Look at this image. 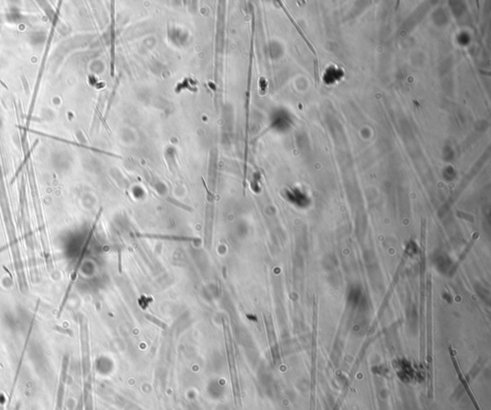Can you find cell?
I'll return each mask as SVG.
<instances>
[{
	"label": "cell",
	"instance_id": "cell-3",
	"mask_svg": "<svg viewBox=\"0 0 491 410\" xmlns=\"http://www.w3.org/2000/svg\"><path fill=\"white\" fill-rule=\"evenodd\" d=\"M80 330H81V344H82V359L84 372L87 374L90 369V346H89V333L86 318L80 317Z\"/></svg>",
	"mask_w": 491,
	"mask_h": 410
},
{
	"label": "cell",
	"instance_id": "cell-7",
	"mask_svg": "<svg viewBox=\"0 0 491 410\" xmlns=\"http://www.w3.org/2000/svg\"><path fill=\"white\" fill-rule=\"evenodd\" d=\"M314 63H315V68H314V69H315V78H316L317 83L319 84V83H320V79H319V65H318V59H316V60L314 61Z\"/></svg>",
	"mask_w": 491,
	"mask_h": 410
},
{
	"label": "cell",
	"instance_id": "cell-5",
	"mask_svg": "<svg viewBox=\"0 0 491 410\" xmlns=\"http://www.w3.org/2000/svg\"><path fill=\"white\" fill-rule=\"evenodd\" d=\"M283 9H284V11H285V12H286V14H287V16H288V18H289V19H290V20H291V21H292V23H293V24H294V25H295V27H296V29H297V30H298V32H299V33H300V35H301V36H302V37H303V39H304V41H305V42H306V43H307V45H308V46H309V48H310V49H311V50H312V52H313V54H315V55H316V51H315V49H314V47H313V46H312V44H311V43H310V42H309V40H308V38H307V37H305V35H304V33H303V31H302V29H301V27H300V26H299V25H298V23H297V22H296V21H295V20H294V19H293V18H292V17H291V15H290V14H289V13H288V12H287V11H286V9H285V8H284V7H283Z\"/></svg>",
	"mask_w": 491,
	"mask_h": 410
},
{
	"label": "cell",
	"instance_id": "cell-6",
	"mask_svg": "<svg viewBox=\"0 0 491 410\" xmlns=\"http://www.w3.org/2000/svg\"><path fill=\"white\" fill-rule=\"evenodd\" d=\"M145 317H146V319H147V320L151 321V322H153L154 325H157V326H158V327H160L161 329H167V325H166L164 322H162L161 320L157 319L156 317H153L151 315H145Z\"/></svg>",
	"mask_w": 491,
	"mask_h": 410
},
{
	"label": "cell",
	"instance_id": "cell-8",
	"mask_svg": "<svg viewBox=\"0 0 491 410\" xmlns=\"http://www.w3.org/2000/svg\"><path fill=\"white\" fill-rule=\"evenodd\" d=\"M5 249H6V247H5V246H4V247H2V248H0V253H1V252H3Z\"/></svg>",
	"mask_w": 491,
	"mask_h": 410
},
{
	"label": "cell",
	"instance_id": "cell-2",
	"mask_svg": "<svg viewBox=\"0 0 491 410\" xmlns=\"http://www.w3.org/2000/svg\"><path fill=\"white\" fill-rule=\"evenodd\" d=\"M223 327H224V335H225V341H226L227 360H228V366H229V372H230V379H231V384H232V390H233V397H234V400H235L236 404H238L239 384H238V377H237V369H236V361H235V356H234V350H233L232 339H231L229 328H228V325H227L226 319L223 320Z\"/></svg>",
	"mask_w": 491,
	"mask_h": 410
},
{
	"label": "cell",
	"instance_id": "cell-1",
	"mask_svg": "<svg viewBox=\"0 0 491 410\" xmlns=\"http://www.w3.org/2000/svg\"><path fill=\"white\" fill-rule=\"evenodd\" d=\"M100 215H101V211L99 212V214H98V215H97V217H96V220H95L94 223L92 224V228H91V230H90V232H89V234H88V237H87V239H86V241H85V243H84V245H83V248H82L81 252H80L79 258H78V260L76 262L75 265H74V268H73V271H72V273H71V275H70L69 283H68V285H67V288H66V290H65V293H64L63 298L61 300V303L60 308H59L58 317H60V316H61V314L62 313V311H63V309H64V306H65V304H66L67 300L69 298V294H70V293H71V290H72V288H73V286H74V284H75L76 280H77V277H78V272H79V269H80V267H81V265H82V263H83L84 258L86 257V254H87V251H88L89 245H90V243L92 242V237H93L95 229H96V225H97L98 220H99V218H100Z\"/></svg>",
	"mask_w": 491,
	"mask_h": 410
},
{
	"label": "cell",
	"instance_id": "cell-4",
	"mask_svg": "<svg viewBox=\"0 0 491 410\" xmlns=\"http://www.w3.org/2000/svg\"><path fill=\"white\" fill-rule=\"evenodd\" d=\"M137 238L143 239H153V240H164V241H173V242H197L199 238L195 237H186V236H177V235H160V234H135Z\"/></svg>",
	"mask_w": 491,
	"mask_h": 410
}]
</instances>
